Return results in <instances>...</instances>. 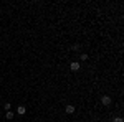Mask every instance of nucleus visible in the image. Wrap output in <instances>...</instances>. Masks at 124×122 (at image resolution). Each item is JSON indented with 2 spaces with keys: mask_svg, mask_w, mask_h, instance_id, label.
Listing matches in <instances>:
<instances>
[{
  "mask_svg": "<svg viewBox=\"0 0 124 122\" xmlns=\"http://www.w3.org/2000/svg\"><path fill=\"white\" fill-rule=\"evenodd\" d=\"M114 122H123V117H116Z\"/></svg>",
  "mask_w": 124,
  "mask_h": 122,
  "instance_id": "6e6552de",
  "label": "nucleus"
},
{
  "mask_svg": "<svg viewBox=\"0 0 124 122\" xmlns=\"http://www.w3.org/2000/svg\"><path fill=\"white\" fill-rule=\"evenodd\" d=\"M81 59H83V61H86V59H88V55H86V53H83V55H81Z\"/></svg>",
  "mask_w": 124,
  "mask_h": 122,
  "instance_id": "0eeeda50",
  "label": "nucleus"
},
{
  "mask_svg": "<svg viewBox=\"0 0 124 122\" xmlns=\"http://www.w3.org/2000/svg\"><path fill=\"white\" fill-rule=\"evenodd\" d=\"M70 68H71V71H79V69H81V65H79L78 61H75V63H71Z\"/></svg>",
  "mask_w": 124,
  "mask_h": 122,
  "instance_id": "f03ea898",
  "label": "nucleus"
},
{
  "mask_svg": "<svg viewBox=\"0 0 124 122\" xmlns=\"http://www.w3.org/2000/svg\"><path fill=\"white\" fill-rule=\"evenodd\" d=\"M17 112H18L20 115H25V114H27V107H25V106H18Z\"/></svg>",
  "mask_w": 124,
  "mask_h": 122,
  "instance_id": "7ed1b4c3",
  "label": "nucleus"
},
{
  "mask_svg": "<svg viewBox=\"0 0 124 122\" xmlns=\"http://www.w3.org/2000/svg\"><path fill=\"white\" fill-rule=\"evenodd\" d=\"M10 107H12V104H10V102H7L5 106H3V109H5V111H10Z\"/></svg>",
  "mask_w": 124,
  "mask_h": 122,
  "instance_id": "423d86ee",
  "label": "nucleus"
},
{
  "mask_svg": "<svg viewBox=\"0 0 124 122\" xmlns=\"http://www.w3.org/2000/svg\"><path fill=\"white\" fill-rule=\"evenodd\" d=\"M0 59H2V56H0Z\"/></svg>",
  "mask_w": 124,
  "mask_h": 122,
  "instance_id": "1a4fd4ad",
  "label": "nucleus"
},
{
  "mask_svg": "<svg viewBox=\"0 0 124 122\" xmlns=\"http://www.w3.org/2000/svg\"><path fill=\"white\" fill-rule=\"evenodd\" d=\"M5 119H13V112H12V111H7V114H5Z\"/></svg>",
  "mask_w": 124,
  "mask_h": 122,
  "instance_id": "39448f33",
  "label": "nucleus"
},
{
  "mask_svg": "<svg viewBox=\"0 0 124 122\" xmlns=\"http://www.w3.org/2000/svg\"><path fill=\"white\" fill-rule=\"evenodd\" d=\"M65 111H66V114H73V112H75V106H71V104H68L66 107H65Z\"/></svg>",
  "mask_w": 124,
  "mask_h": 122,
  "instance_id": "20e7f679",
  "label": "nucleus"
},
{
  "mask_svg": "<svg viewBox=\"0 0 124 122\" xmlns=\"http://www.w3.org/2000/svg\"><path fill=\"white\" fill-rule=\"evenodd\" d=\"M111 102H113V99H111L109 96H103V97H101V104H103V106H111Z\"/></svg>",
  "mask_w": 124,
  "mask_h": 122,
  "instance_id": "f257e3e1",
  "label": "nucleus"
}]
</instances>
